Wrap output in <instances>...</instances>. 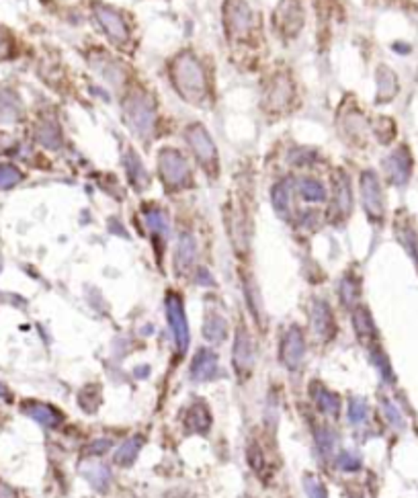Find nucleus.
I'll list each match as a JSON object with an SVG mask.
<instances>
[{"label":"nucleus","instance_id":"obj_1","mask_svg":"<svg viewBox=\"0 0 418 498\" xmlns=\"http://www.w3.org/2000/svg\"><path fill=\"white\" fill-rule=\"evenodd\" d=\"M172 78H174V86L178 88V92L183 94V99L191 101V103H199L206 94V72L201 68V64L189 56L183 53L174 66H172Z\"/></svg>","mask_w":418,"mask_h":498},{"label":"nucleus","instance_id":"obj_2","mask_svg":"<svg viewBox=\"0 0 418 498\" xmlns=\"http://www.w3.org/2000/svg\"><path fill=\"white\" fill-rule=\"evenodd\" d=\"M124 111H126V122L131 127V131L137 135V138H150L154 133V127H156V113H154V107L150 103L148 97L140 94V92H133L129 94L124 103Z\"/></svg>","mask_w":418,"mask_h":498},{"label":"nucleus","instance_id":"obj_3","mask_svg":"<svg viewBox=\"0 0 418 498\" xmlns=\"http://www.w3.org/2000/svg\"><path fill=\"white\" fill-rule=\"evenodd\" d=\"M158 170H160L165 185L170 189H183L189 185V179H191L189 165L185 163V158L178 152H174L170 148L158 154Z\"/></svg>","mask_w":418,"mask_h":498},{"label":"nucleus","instance_id":"obj_4","mask_svg":"<svg viewBox=\"0 0 418 498\" xmlns=\"http://www.w3.org/2000/svg\"><path fill=\"white\" fill-rule=\"evenodd\" d=\"M167 316L170 331L174 334V342L178 353L183 355L189 347V324H187V316H185V308L178 295L170 293L167 297Z\"/></svg>","mask_w":418,"mask_h":498},{"label":"nucleus","instance_id":"obj_5","mask_svg":"<svg viewBox=\"0 0 418 498\" xmlns=\"http://www.w3.org/2000/svg\"><path fill=\"white\" fill-rule=\"evenodd\" d=\"M187 140L191 144V150L195 152L197 160L206 168L215 170L217 166V156H215V146H213V140L208 135V131L201 127V125H191L189 131H187Z\"/></svg>","mask_w":418,"mask_h":498},{"label":"nucleus","instance_id":"obj_6","mask_svg":"<svg viewBox=\"0 0 418 498\" xmlns=\"http://www.w3.org/2000/svg\"><path fill=\"white\" fill-rule=\"evenodd\" d=\"M361 197H363V206L367 209V213L374 219H381L383 217V193H381L377 176L371 170L363 172V176H361Z\"/></svg>","mask_w":418,"mask_h":498},{"label":"nucleus","instance_id":"obj_7","mask_svg":"<svg viewBox=\"0 0 418 498\" xmlns=\"http://www.w3.org/2000/svg\"><path fill=\"white\" fill-rule=\"evenodd\" d=\"M306 355V338L297 326H292L281 342V359L290 370H297Z\"/></svg>","mask_w":418,"mask_h":498},{"label":"nucleus","instance_id":"obj_8","mask_svg":"<svg viewBox=\"0 0 418 498\" xmlns=\"http://www.w3.org/2000/svg\"><path fill=\"white\" fill-rule=\"evenodd\" d=\"M252 365H254V349H252L251 334L246 329L240 326L234 342V367L238 375H242L251 374Z\"/></svg>","mask_w":418,"mask_h":498},{"label":"nucleus","instance_id":"obj_9","mask_svg":"<svg viewBox=\"0 0 418 498\" xmlns=\"http://www.w3.org/2000/svg\"><path fill=\"white\" fill-rule=\"evenodd\" d=\"M97 19L103 25V29L107 31V35L111 38V42L117 45L127 42L129 31H127L124 19L117 13H113L111 8H105V6H97Z\"/></svg>","mask_w":418,"mask_h":498},{"label":"nucleus","instance_id":"obj_10","mask_svg":"<svg viewBox=\"0 0 418 498\" xmlns=\"http://www.w3.org/2000/svg\"><path fill=\"white\" fill-rule=\"evenodd\" d=\"M301 23H303L301 6L295 0H283L277 8V25H279L281 33L295 35L301 29Z\"/></svg>","mask_w":418,"mask_h":498},{"label":"nucleus","instance_id":"obj_11","mask_svg":"<svg viewBox=\"0 0 418 498\" xmlns=\"http://www.w3.org/2000/svg\"><path fill=\"white\" fill-rule=\"evenodd\" d=\"M387 174L392 176V181L396 185H404L410 176V168H412V160L406 148H398L385 163Z\"/></svg>","mask_w":418,"mask_h":498},{"label":"nucleus","instance_id":"obj_12","mask_svg":"<svg viewBox=\"0 0 418 498\" xmlns=\"http://www.w3.org/2000/svg\"><path fill=\"white\" fill-rule=\"evenodd\" d=\"M226 13H228V15H226V21H228V27H230L232 33L242 35L244 31H249L252 15L251 10H249V6L244 4V0H232V2L228 4V10H226Z\"/></svg>","mask_w":418,"mask_h":498},{"label":"nucleus","instance_id":"obj_13","mask_svg":"<svg viewBox=\"0 0 418 498\" xmlns=\"http://www.w3.org/2000/svg\"><path fill=\"white\" fill-rule=\"evenodd\" d=\"M215 374H217V357H215V353L208 351V349L197 351V355L191 361V377L197 379V381H206V379H211Z\"/></svg>","mask_w":418,"mask_h":498},{"label":"nucleus","instance_id":"obj_14","mask_svg":"<svg viewBox=\"0 0 418 498\" xmlns=\"http://www.w3.org/2000/svg\"><path fill=\"white\" fill-rule=\"evenodd\" d=\"M312 324H314V331L322 338L324 336L331 338L335 334V318H333V312L326 306V301H316L312 306Z\"/></svg>","mask_w":418,"mask_h":498},{"label":"nucleus","instance_id":"obj_15","mask_svg":"<svg viewBox=\"0 0 418 498\" xmlns=\"http://www.w3.org/2000/svg\"><path fill=\"white\" fill-rule=\"evenodd\" d=\"M25 413L31 418H35L37 422L45 424V426H58L62 422V415L53 406L43 404V402H29V404H25Z\"/></svg>","mask_w":418,"mask_h":498},{"label":"nucleus","instance_id":"obj_16","mask_svg":"<svg viewBox=\"0 0 418 498\" xmlns=\"http://www.w3.org/2000/svg\"><path fill=\"white\" fill-rule=\"evenodd\" d=\"M314 400L320 408V413L324 416H331V418H336L338 413H340V398L336 396L335 392L326 390L324 385L316 388L314 390Z\"/></svg>","mask_w":418,"mask_h":498},{"label":"nucleus","instance_id":"obj_17","mask_svg":"<svg viewBox=\"0 0 418 498\" xmlns=\"http://www.w3.org/2000/svg\"><path fill=\"white\" fill-rule=\"evenodd\" d=\"M21 117V103L10 90H0V122L12 124Z\"/></svg>","mask_w":418,"mask_h":498},{"label":"nucleus","instance_id":"obj_18","mask_svg":"<svg viewBox=\"0 0 418 498\" xmlns=\"http://www.w3.org/2000/svg\"><path fill=\"white\" fill-rule=\"evenodd\" d=\"M92 68H97V70L103 74V78L109 81V83H124V76H126V74H124V68H122L117 62H113V60H109V58H105V56H97V58L92 60Z\"/></svg>","mask_w":418,"mask_h":498},{"label":"nucleus","instance_id":"obj_19","mask_svg":"<svg viewBox=\"0 0 418 498\" xmlns=\"http://www.w3.org/2000/svg\"><path fill=\"white\" fill-rule=\"evenodd\" d=\"M351 204H353V197H351L349 181H346L344 174H340V176L336 179L335 185V211L340 217H344V215H349V211H351Z\"/></svg>","mask_w":418,"mask_h":498},{"label":"nucleus","instance_id":"obj_20","mask_svg":"<svg viewBox=\"0 0 418 498\" xmlns=\"http://www.w3.org/2000/svg\"><path fill=\"white\" fill-rule=\"evenodd\" d=\"M195 240H193V236H189V234H183L181 236V240H178V249H176V267L181 269V271H185V269H189L191 265H193V260H195Z\"/></svg>","mask_w":418,"mask_h":498},{"label":"nucleus","instance_id":"obj_21","mask_svg":"<svg viewBox=\"0 0 418 498\" xmlns=\"http://www.w3.org/2000/svg\"><path fill=\"white\" fill-rule=\"evenodd\" d=\"M187 424L191 431L195 433H206L209 426H211V413L208 410L206 404H195L191 406L189 416H187Z\"/></svg>","mask_w":418,"mask_h":498},{"label":"nucleus","instance_id":"obj_22","mask_svg":"<svg viewBox=\"0 0 418 498\" xmlns=\"http://www.w3.org/2000/svg\"><path fill=\"white\" fill-rule=\"evenodd\" d=\"M292 99V86L287 83V78H277L273 83V88L269 92V103L273 109H281L290 103Z\"/></svg>","mask_w":418,"mask_h":498},{"label":"nucleus","instance_id":"obj_23","mask_svg":"<svg viewBox=\"0 0 418 498\" xmlns=\"http://www.w3.org/2000/svg\"><path fill=\"white\" fill-rule=\"evenodd\" d=\"M377 92H379V101H390L394 94H396V88H398V83H396V76L392 70L387 68H379L377 72Z\"/></svg>","mask_w":418,"mask_h":498},{"label":"nucleus","instance_id":"obj_24","mask_svg":"<svg viewBox=\"0 0 418 498\" xmlns=\"http://www.w3.org/2000/svg\"><path fill=\"white\" fill-rule=\"evenodd\" d=\"M226 331H228V324L221 316L217 314H209L208 320H206V326H203V334L208 338L209 342H219L224 340L226 336Z\"/></svg>","mask_w":418,"mask_h":498},{"label":"nucleus","instance_id":"obj_25","mask_svg":"<svg viewBox=\"0 0 418 498\" xmlns=\"http://www.w3.org/2000/svg\"><path fill=\"white\" fill-rule=\"evenodd\" d=\"M142 443H144L142 437H131L127 443L122 445V449L115 454V463H119V465H131L133 459L140 454V449H142Z\"/></svg>","mask_w":418,"mask_h":498},{"label":"nucleus","instance_id":"obj_26","mask_svg":"<svg viewBox=\"0 0 418 498\" xmlns=\"http://www.w3.org/2000/svg\"><path fill=\"white\" fill-rule=\"evenodd\" d=\"M299 193L306 201H324L326 197L324 185L316 179H303L299 183Z\"/></svg>","mask_w":418,"mask_h":498},{"label":"nucleus","instance_id":"obj_27","mask_svg":"<svg viewBox=\"0 0 418 498\" xmlns=\"http://www.w3.org/2000/svg\"><path fill=\"white\" fill-rule=\"evenodd\" d=\"M37 140H40V144H43L45 148H51V150L60 148V144H62V135H60L58 125L49 124V122L42 124V127L37 129Z\"/></svg>","mask_w":418,"mask_h":498},{"label":"nucleus","instance_id":"obj_28","mask_svg":"<svg viewBox=\"0 0 418 498\" xmlns=\"http://www.w3.org/2000/svg\"><path fill=\"white\" fill-rule=\"evenodd\" d=\"M146 222H148V226L154 230V234H156V236H160L162 240L167 238L168 222H167V215H165L162 211H158V209H154V211H148V213H146Z\"/></svg>","mask_w":418,"mask_h":498},{"label":"nucleus","instance_id":"obj_29","mask_svg":"<svg viewBox=\"0 0 418 498\" xmlns=\"http://www.w3.org/2000/svg\"><path fill=\"white\" fill-rule=\"evenodd\" d=\"M273 208L279 213H285L290 209V185L287 183H279L273 189Z\"/></svg>","mask_w":418,"mask_h":498},{"label":"nucleus","instance_id":"obj_30","mask_svg":"<svg viewBox=\"0 0 418 498\" xmlns=\"http://www.w3.org/2000/svg\"><path fill=\"white\" fill-rule=\"evenodd\" d=\"M355 331L361 336H369L374 334V320L369 316V312L365 308H357L355 310Z\"/></svg>","mask_w":418,"mask_h":498},{"label":"nucleus","instance_id":"obj_31","mask_svg":"<svg viewBox=\"0 0 418 498\" xmlns=\"http://www.w3.org/2000/svg\"><path fill=\"white\" fill-rule=\"evenodd\" d=\"M86 474V478L92 482V486H97L99 490H105V486L109 484V470L105 467V465H92L90 470H86L84 472Z\"/></svg>","mask_w":418,"mask_h":498},{"label":"nucleus","instance_id":"obj_32","mask_svg":"<svg viewBox=\"0 0 418 498\" xmlns=\"http://www.w3.org/2000/svg\"><path fill=\"white\" fill-rule=\"evenodd\" d=\"M23 179V174L10 165H0V189H10L15 187L19 181Z\"/></svg>","mask_w":418,"mask_h":498},{"label":"nucleus","instance_id":"obj_33","mask_svg":"<svg viewBox=\"0 0 418 498\" xmlns=\"http://www.w3.org/2000/svg\"><path fill=\"white\" fill-rule=\"evenodd\" d=\"M303 488H306V495L310 498H328V492L324 488V484L316 478V476H306L303 480Z\"/></svg>","mask_w":418,"mask_h":498},{"label":"nucleus","instance_id":"obj_34","mask_svg":"<svg viewBox=\"0 0 418 498\" xmlns=\"http://www.w3.org/2000/svg\"><path fill=\"white\" fill-rule=\"evenodd\" d=\"M126 168L133 183H142V181H146V172H144V168L140 165V158H137L133 152H127Z\"/></svg>","mask_w":418,"mask_h":498},{"label":"nucleus","instance_id":"obj_35","mask_svg":"<svg viewBox=\"0 0 418 498\" xmlns=\"http://www.w3.org/2000/svg\"><path fill=\"white\" fill-rule=\"evenodd\" d=\"M357 283L355 281H351L349 277L340 283V290H338V295H340V299L346 304V306H351V304H355V299H357Z\"/></svg>","mask_w":418,"mask_h":498},{"label":"nucleus","instance_id":"obj_36","mask_svg":"<svg viewBox=\"0 0 418 498\" xmlns=\"http://www.w3.org/2000/svg\"><path fill=\"white\" fill-rule=\"evenodd\" d=\"M338 465H340L342 470H346V472H355V470H359L361 459H359L357 454H353V451H340V456H338Z\"/></svg>","mask_w":418,"mask_h":498},{"label":"nucleus","instance_id":"obj_37","mask_svg":"<svg viewBox=\"0 0 418 498\" xmlns=\"http://www.w3.org/2000/svg\"><path fill=\"white\" fill-rule=\"evenodd\" d=\"M316 441H318L322 454H331V449H333V445H335V435H333L326 426H322L320 431H316Z\"/></svg>","mask_w":418,"mask_h":498},{"label":"nucleus","instance_id":"obj_38","mask_svg":"<svg viewBox=\"0 0 418 498\" xmlns=\"http://www.w3.org/2000/svg\"><path fill=\"white\" fill-rule=\"evenodd\" d=\"M349 418L351 422H363L367 418V404L363 400H353L349 406Z\"/></svg>","mask_w":418,"mask_h":498},{"label":"nucleus","instance_id":"obj_39","mask_svg":"<svg viewBox=\"0 0 418 498\" xmlns=\"http://www.w3.org/2000/svg\"><path fill=\"white\" fill-rule=\"evenodd\" d=\"M8 56H10V42H8V38L0 31V62L6 60Z\"/></svg>","mask_w":418,"mask_h":498},{"label":"nucleus","instance_id":"obj_40","mask_svg":"<svg viewBox=\"0 0 418 498\" xmlns=\"http://www.w3.org/2000/svg\"><path fill=\"white\" fill-rule=\"evenodd\" d=\"M0 498H19V497H17V490H15V488H10L8 484L0 482Z\"/></svg>","mask_w":418,"mask_h":498}]
</instances>
